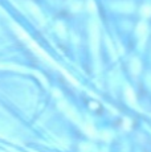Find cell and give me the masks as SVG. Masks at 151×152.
<instances>
[{"label":"cell","mask_w":151,"mask_h":152,"mask_svg":"<svg viewBox=\"0 0 151 152\" xmlns=\"http://www.w3.org/2000/svg\"><path fill=\"white\" fill-rule=\"evenodd\" d=\"M89 37H90L92 49L95 53L98 48V41H100V31H98V27L95 23H90V25H89Z\"/></svg>","instance_id":"obj_1"},{"label":"cell","mask_w":151,"mask_h":152,"mask_svg":"<svg viewBox=\"0 0 151 152\" xmlns=\"http://www.w3.org/2000/svg\"><path fill=\"white\" fill-rule=\"evenodd\" d=\"M25 41H27V42H28V45H29V46H31V48H32V49H33V50H34V52H36V53H37V54H39V56H41V58H44V60L46 61V62L52 64V65H56V64H54V62H53V60H52V58H51V57H49V56H48V54H46V53H45V52H44V50H43V49H41V48H40V46H39V45H37V44H36V42H34V41H32V40L29 39V37H28V39H27V40H25Z\"/></svg>","instance_id":"obj_2"},{"label":"cell","mask_w":151,"mask_h":152,"mask_svg":"<svg viewBox=\"0 0 151 152\" xmlns=\"http://www.w3.org/2000/svg\"><path fill=\"white\" fill-rule=\"evenodd\" d=\"M28 10H29V12L33 15L34 17H36L39 21H44V17H43V13H41V11L39 10V7L37 5H34L33 3H28Z\"/></svg>","instance_id":"obj_3"},{"label":"cell","mask_w":151,"mask_h":152,"mask_svg":"<svg viewBox=\"0 0 151 152\" xmlns=\"http://www.w3.org/2000/svg\"><path fill=\"white\" fill-rule=\"evenodd\" d=\"M138 36L139 39L142 40V41H144V39H146V34H147V25L144 24V23H142V24L138 25Z\"/></svg>","instance_id":"obj_4"},{"label":"cell","mask_w":151,"mask_h":152,"mask_svg":"<svg viewBox=\"0 0 151 152\" xmlns=\"http://www.w3.org/2000/svg\"><path fill=\"white\" fill-rule=\"evenodd\" d=\"M115 7L119 11H123V12H130V11H133V5L130 4V3H121V4H117Z\"/></svg>","instance_id":"obj_5"},{"label":"cell","mask_w":151,"mask_h":152,"mask_svg":"<svg viewBox=\"0 0 151 152\" xmlns=\"http://www.w3.org/2000/svg\"><path fill=\"white\" fill-rule=\"evenodd\" d=\"M142 13H143L144 16H150L151 15V5H144V7L142 8Z\"/></svg>","instance_id":"obj_6"},{"label":"cell","mask_w":151,"mask_h":152,"mask_svg":"<svg viewBox=\"0 0 151 152\" xmlns=\"http://www.w3.org/2000/svg\"><path fill=\"white\" fill-rule=\"evenodd\" d=\"M133 70H134V73H138V70H139V64L136 60L133 61Z\"/></svg>","instance_id":"obj_7"},{"label":"cell","mask_w":151,"mask_h":152,"mask_svg":"<svg viewBox=\"0 0 151 152\" xmlns=\"http://www.w3.org/2000/svg\"><path fill=\"white\" fill-rule=\"evenodd\" d=\"M57 29H59V32H60L61 34H64V28H62V25L59 24V25H57Z\"/></svg>","instance_id":"obj_8"}]
</instances>
